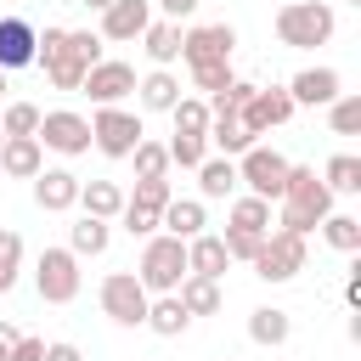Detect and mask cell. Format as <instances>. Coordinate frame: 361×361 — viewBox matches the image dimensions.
<instances>
[{"instance_id": "1", "label": "cell", "mask_w": 361, "mask_h": 361, "mask_svg": "<svg viewBox=\"0 0 361 361\" xmlns=\"http://www.w3.org/2000/svg\"><path fill=\"white\" fill-rule=\"evenodd\" d=\"M231 45H237V28L231 23H197L180 34V62L192 68V85L197 90H226L231 85Z\"/></svg>"}, {"instance_id": "2", "label": "cell", "mask_w": 361, "mask_h": 361, "mask_svg": "<svg viewBox=\"0 0 361 361\" xmlns=\"http://www.w3.org/2000/svg\"><path fill=\"white\" fill-rule=\"evenodd\" d=\"M282 231H299V237H310L327 214H333V192H327V180L316 175V169H305V164H288V186H282Z\"/></svg>"}, {"instance_id": "3", "label": "cell", "mask_w": 361, "mask_h": 361, "mask_svg": "<svg viewBox=\"0 0 361 361\" xmlns=\"http://www.w3.org/2000/svg\"><path fill=\"white\" fill-rule=\"evenodd\" d=\"M96 62H102V34H90V28H68V34H62V45L39 56V68H45V79H51V90H79V85H85V73H90Z\"/></svg>"}, {"instance_id": "4", "label": "cell", "mask_w": 361, "mask_h": 361, "mask_svg": "<svg viewBox=\"0 0 361 361\" xmlns=\"http://www.w3.org/2000/svg\"><path fill=\"white\" fill-rule=\"evenodd\" d=\"M333 28H338V17H333V6H327V0H288V6L276 11V39H282V45H293V51L327 45V39H333Z\"/></svg>"}, {"instance_id": "5", "label": "cell", "mask_w": 361, "mask_h": 361, "mask_svg": "<svg viewBox=\"0 0 361 361\" xmlns=\"http://www.w3.org/2000/svg\"><path fill=\"white\" fill-rule=\"evenodd\" d=\"M135 276H141V288L147 293H175L180 288V276H186V243L180 237H147V248H141V265H135Z\"/></svg>"}, {"instance_id": "6", "label": "cell", "mask_w": 361, "mask_h": 361, "mask_svg": "<svg viewBox=\"0 0 361 361\" xmlns=\"http://www.w3.org/2000/svg\"><path fill=\"white\" fill-rule=\"evenodd\" d=\"M305 259H310L305 237L276 226V231H265V243H259V254H254L248 265H254V276H259V282H293V276L305 271Z\"/></svg>"}, {"instance_id": "7", "label": "cell", "mask_w": 361, "mask_h": 361, "mask_svg": "<svg viewBox=\"0 0 361 361\" xmlns=\"http://www.w3.org/2000/svg\"><path fill=\"white\" fill-rule=\"evenodd\" d=\"M79 254L73 248H39V259H34V288H39V299L45 305H73L79 299Z\"/></svg>"}, {"instance_id": "8", "label": "cell", "mask_w": 361, "mask_h": 361, "mask_svg": "<svg viewBox=\"0 0 361 361\" xmlns=\"http://www.w3.org/2000/svg\"><path fill=\"white\" fill-rule=\"evenodd\" d=\"M141 135H147L141 113H130V107H96L90 113V147L107 152V158H130Z\"/></svg>"}, {"instance_id": "9", "label": "cell", "mask_w": 361, "mask_h": 361, "mask_svg": "<svg viewBox=\"0 0 361 361\" xmlns=\"http://www.w3.org/2000/svg\"><path fill=\"white\" fill-rule=\"evenodd\" d=\"M237 180L254 192V197H265V203H276L282 197V186H288V158L276 152V147H248V152H237Z\"/></svg>"}, {"instance_id": "10", "label": "cell", "mask_w": 361, "mask_h": 361, "mask_svg": "<svg viewBox=\"0 0 361 361\" xmlns=\"http://www.w3.org/2000/svg\"><path fill=\"white\" fill-rule=\"evenodd\" d=\"M34 141L51 147V152H62V158H79V152H90V118L73 113V107H51V113H39Z\"/></svg>"}, {"instance_id": "11", "label": "cell", "mask_w": 361, "mask_h": 361, "mask_svg": "<svg viewBox=\"0 0 361 361\" xmlns=\"http://www.w3.org/2000/svg\"><path fill=\"white\" fill-rule=\"evenodd\" d=\"M147 288H141V276L135 271H107L102 276V310L118 322V327H141L147 322Z\"/></svg>"}, {"instance_id": "12", "label": "cell", "mask_w": 361, "mask_h": 361, "mask_svg": "<svg viewBox=\"0 0 361 361\" xmlns=\"http://www.w3.org/2000/svg\"><path fill=\"white\" fill-rule=\"evenodd\" d=\"M96 107H124V96H135V68L130 62H96L90 73H85V85H79Z\"/></svg>"}, {"instance_id": "13", "label": "cell", "mask_w": 361, "mask_h": 361, "mask_svg": "<svg viewBox=\"0 0 361 361\" xmlns=\"http://www.w3.org/2000/svg\"><path fill=\"white\" fill-rule=\"evenodd\" d=\"M237 118L248 124V135H265V130L288 124V118H293V96H288V85H271V90L254 85V96L237 107Z\"/></svg>"}, {"instance_id": "14", "label": "cell", "mask_w": 361, "mask_h": 361, "mask_svg": "<svg viewBox=\"0 0 361 361\" xmlns=\"http://www.w3.org/2000/svg\"><path fill=\"white\" fill-rule=\"evenodd\" d=\"M338 90H344L338 68H299V73L288 79V96H293V107H327Z\"/></svg>"}, {"instance_id": "15", "label": "cell", "mask_w": 361, "mask_h": 361, "mask_svg": "<svg viewBox=\"0 0 361 361\" xmlns=\"http://www.w3.org/2000/svg\"><path fill=\"white\" fill-rule=\"evenodd\" d=\"M209 141H214L226 158H237V152H248L259 135H248V124L237 118V107H226V102H209Z\"/></svg>"}, {"instance_id": "16", "label": "cell", "mask_w": 361, "mask_h": 361, "mask_svg": "<svg viewBox=\"0 0 361 361\" xmlns=\"http://www.w3.org/2000/svg\"><path fill=\"white\" fill-rule=\"evenodd\" d=\"M152 23V0H113L102 11V39H141V28Z\"/></svg>"}, {"instance_id": "17", "label": "cell", "mask_w": 361, "mask_h": 361, "mask_svg": "<svg viewBox=\"0 0 361 361\" xmlns=\"http://www.w3.org/2000/svg\"><path fill=\"white\" fill-rule=\"evenodd\" d=\"M34 23L28 17H0V73L11 68H34Z\"/></svg>"}, {"instance_id": "18", "label": "cell", "mask_w": 361, "mask_h": 361, "mask_svg": "<svg viewBox=\"0 0 361 361\" xmlns=\"http://www.w3.org/2000/svg\"><path fill=\"white\" fill-rule=\"evenodd\" d=\"M34 203H39L45 214L73 209V203H79V175H73V169H39V175H34Z\"/></svg>"}, {"instance_id": "19", "label": "cell", "mask_w": 361, "mask_h": 361, "mask_svg": "<svg viewBox=\"0 0 361 361\" xmlns=\"http://www.w3.org/2000/svg\"><path fill=\"white\" fill-rule=\"evenodd\" d=\"M0 169H6L11 180H34V175L45 169V147H39L34 135H6V141H0Z\"/></svg>"}, {"instance_id": "20", "label": "cell", "mask_w": 361, "mask_h": 361, "mask_svg": "<svg viewBox=\"0 0 361 361\" xmlns=\"http://www.w3.org/2000/svg\"><path fill=\"white\" fill-rule=\"evenodd\" d=\"M226 265H231V254H226L220 237H209V231L186 237V276H214V282H220Z\"/></svg>"}, {"instance_id": "21", "label": "cell", "mask_w": 361, "mask_h": 361, "mask_svg": "<svg viewBox=\"0 0 361 361\" xmlns=\"http://www.w3.org/2000/svg\"><path fill=\"white\" fill-rule=\"evenodd\" d=\"M158 226H164L169 237H180V243L197 237V231L209 226V220H203V197H169V203L158 209Z\"/></svg>"}, {"instance_id": "22", "label": "cell", "mask_w": 361, "mask_h": 361, "mask_svg": "<svg viewBox=\"0 0 361 361\" xmlns=\"http://www.w3.org/2000/svg\"><path fill=\"white\" fill-rule=\"evenodd\" d=\"M135 96H141L147 113H169V107L180 102V79H175L169 68H152L147 79H135Z\"/></svg>"}, {"instance_id": "23", "label": "cell", "mask_w": 361, "mask_h": 361, "mask_svg": "<svg viewBox=\"0 0 361 361\" xmlns=\"http://www.w3.org/2000/svg\"><path fill=\"white\" fill-rule=\"evenodd\" d=\"M79 209L96 214V220H118L124 186H118V180H79Z\"/></svg>"}, {"instance_id": "24", "label": "cell", "mask_w": 361, "mask_h": 361, "mask_svg": "<svg viewBox=\"0 0 361 361\" xmlns=\"http://www.w3.org/2000/svg\"><path fill=\"white\" fill-rule=\"evenodd\" d=\"M107 243H113V226H107V220H96V214H79V220L68 226V248H73L79 259L107 254Z\"/></svg>"}, {"instance_id": "25", "label": "cell", "mask_w": 361, "mask_h": 361, "mask_svg": "<svg viewBox=\"0 0 361 361\" xmlns=\"http://www.w3.org/2000/svg\"><path fill=\"white\" fill-rule=\"evenodd\" d=\"M186 322H192V316H186V305H180L175 293L147 299V322H141V327H152L158 338H180V333H186Z\"/></svg>"}, {"instance_id": "26", "label": "cell", "mask_w": 361, "mask_h": 361, "mask_svg": "<svg viewBox=\"0 0 361 361\" xmlns=\"http://www.w3.org/2000/svg\"><path fill=\"white\" fill-rule=\"evenodd\" d=\"M141 45H147V56H152L158 68H169V62H180V23H169V17H158V23H147V28H141Z\"/></svg>"}, {"instance_id": "27", "label": "cell", "mask_w": 361, "mask_h": 361, "mask_svg": "<svg viewBox=\"0 0 361 361\" xmlns=\"http://www.w3.org/2000/svg\"><path fill=\"white\" fill-rule=\"evenodd\" d=\"M288 333H293V316L288 310H276V305H259V310H248V338L254 344H288Z\"/></svg>"}, {"instance_id": "28", "label": "cell", "mask_w": 361, "mask_h": 361, "mask_svg": "<svg viewBox=\"0 0 361 361\" xmlns=\"http://www.w3.org/2000/svg\"><path fill=\"white\" fill-rule=\"evenodd\" d=\"M175 299L186 305V316H214L220 310V282L214 276H180Z\"/></svg>"}, {"instance_id": "29", "label": "cell", "mask_w": 361, "mask_h": 361, "mask_svg": "<svg viewBox=\"0 0 361 361\" xmlns=\"http://www.w3.org/2000/svg\"><path fill=\"white\" fill-rule=\"evenodd\" d=\"M231 186H237V164H231L226 152L197 164V192H203V203H209V197H231Z\"/></svg>"}, {"instance_id": "30", "label": "cell", "mask_w": 361, "mask_h": 361, "mask_svg": "<svg viewBox=\"0 0 361 361\" xmlns=\"http://www.w3.org/2000/svg\"><path fill=\"white\" fill-rule=\"evenodd\" d=\"M322 180H327L333 197H338V192H344V197L361 192V158H355V152H333V158L322 164Z\"/></svg>"}, {"instance_id": "31", "label": "cell", "mask_w": 361, "mask_h": 361, "mask_svg": "<svg viewBox=\"0 0 361 361\" xmlns=\"http://www.w3.org/2000/svg\"><path fill=\"white\" fill-rule=\"evenodd\" d=\"M169 118H175V135H209V102H197V96H180L169 107Z\"/></svg>"}, {"instance_id": "32", "label": "cell", "mask_w": 361, "mask_h": 361, "mask_svg": "<svg viewBox=\"0 0 361 361\" xmlns=\"http://www.w3.org/2000/svg\"><path fill=\"white\" fill-rule=\"evenodd\" d=\"M130 158H135V180H164V175H169V152H164V141H147V135H141Z\"/></svg>"}, {"instance_id": "33", "label": "cell", "mask_w": 361, "mask_h": 361, "mask_svg": "<svg viewBox=\"0 0 361 361\" xmlns=\"http://www.w3.org/2000/svg\"><path fill=\"white\" fill-rule=\"evenodd\" d=\"M231 226H237V231H259V237H265V231H271V203H265V197H254V192H248V197H237V203H231Z\"/></svg>"}, {"instance_id": "34", "label": "cell", "mask_w": 361, "mask_h": 361, "mask_svg": "<svg viewBox=\"0 0 361 361\" xmlns=\"http://www.w3.org/2000/svg\"><path fill=\"white\" fill-rule=\"evenodd\" d=\"M322 237H327V248L355 254V248H361V220H355V214H327V220H322Z\"/></svg>"}, {"instance_id": "35", "label": "cell", "mask_w": 361, "mask_h": 361, "mask_svg": "<svg viewBox=\"0 0 361 361\" xmlns=\"http://www.w3.org/2000/svg\"><path fill=\"white\" fill-rule=\"evenodd\" d=\"M327 124H333V135H361V96H333L327 102Z\"/></svg>"}, {"instance_id": "36", "label": "cell", "mask_w": 361, "mask_h": 361, "mask_svg": "<svg viewBox=\"0 0 361 361\" xmlns=\"http://www.w3.org/2000/svg\"><path fill=\"white\" fill-rule=\"evenodd\" d=\"M17 271H23V237L11 226H0V293L17 288Z\"/></svg>"}, {"instance_id": "37", "label": "cell", "mask_w": 361, "mask_h": 361, "mask_svg": "<svg viewBox=\"0 0 361 361\" xmlns=\"http://www.w3.org/2000/svg\"><path fill=\"white\" fill-rule=\"evenodd\" d=\"M0 130L6 135H34L39 130V107L34 102H6L0 107Z\"/></svg>"}, {"instance_id": "38", "label": "cell", "mask_w": 361, "mask_h": 361, "mask_svg": "<svg viewBox=\"0 0 361 361\" xmlns=\"http://www.w3.org/2000/svg\"><path fill=\"white\" fill-rule=\"evenodd\" d=\"M169 164H180V169H197L203 158H209V135H169Z\"/></svg>"}, {"instance_id": "39", "label": "cell", "mask_w": 361, "mask_h": 361, "mask_svg": "<svg viewBox=\"0 0 361 361\" xmlns=\"http://www.w3.org/2000/svg\"><path fill=\"white\" fill-rule=\"evenodd\" d=\"M118 220H124V231H130V237H152V231H158V209H141V203H130V197H124Z\"/></svg>"}, {"instance_id": "40", "label": "cell", "mask_w": 361, "mask_h": 361, "mask_svg": "<svg viewBox=\"0 0 361 361\" xmlns=\"http://www.w3.org/2000/svg\"><path fill=\"white\" fill-rule=\"evenodd\" d=\"M220 243H226V254H231V259H254L265 237H259V231H237V226H226V237H220Z\"/></svg>"}, {"instance_id": "41", "label": "cell", "mask_w": 361, "mask_h": 361, "mask_svg": "<svg viewBox=\"0 0 361 361\" xmlns=\"http://www.w3.org/2000/svg\"><path fill=\"white\" fill-rule=\"evenodd\" d=\"M175 192H169V180H135V192H130V203H141V209H164Z\"/></svg>"}, {"instance_id": "42", "label": "cell", "mask_w": 361, "mask_h": 361, "mask_svg": "<svg viewBox=\"0 0 361 361\" xmlns=\"http://www.w3.org/2000/svg\"><path fill=\"white\" fill-rule=\"evenodd\" d=\"M6 361H45V338H17V350Z\"/></svg>"}, {"instance_id": "43", "label": "cell", "mask_w": 361, "mask_h": 361, "mask_svg": "<svg viewBox=\"0 0 361 361\" xmlns=\"http://www.w3.org/2000/svg\"><path fill=\"white\" fill-rule=\"evenodd\" d=\"M197 6H203V0H158V11H164L169 23H180V17H192Z\"/></svg>"}, {"instance_id": "44", "label": "cell", "mask_w": 361, "mask_h": 361, "mask_svg": "<svg viewBox=\"0 0 361 361\" xmlns=\"http://www.w3.org/2000/svg\"><path fill=\"white\" fill-rule=\"evenodd\" d=\"M45 361H85V355H79V344L62 338V344H45Z\"/></svg>"}, {"instance_id": "45", "label": "cell", "mask_w": 361, "mask_h": 361, "mask_svg": "<svg viewBox=\"0 0 361 361\" xmlns=\"http://www.w3.org/2000/svg\"><path fill=\"white\" fill-rule=\"evenodd\" d=\"M17 338H23V333H17V327H11V322H0V361H6V355H11V350H17Z\"/></svg>"}, {"instance_id": "46", "label": "cell", "mask_w": 361, "mask_h": 361, "mask_svg": "<svg viewBox=\"0 0 361 361\" xmlns=\"http://www.w3.org/2000/svg\"><path fill=\"white\" fill-rule=\"evenodd\" d=\"M79 6H90V11H107V6H113V0H79Z\"/></svg>"}, {"instance_id": "47", "label": "cell", "mask_w": 361, "mask_h": 361, "mask_svg": "<svg viewBox=\"0 0 361 361\" xmlns=\"http://www.w3.org/2000/svg\"><path fill=\"white\" fill-rule=\"evenodd\" d=\"M0 102H6V73H0Z\"/></svg>"}, {"instance_id": "48", "label": "cell", "mask_w": 361, "mask_h": 361, "mask_svg": "<svg viewBox=\"0 0 361 361\" xmlns=\"http://www.w3.org/2000/svg\"><path fill=\"white\" fill-rule=\"evenodd\" d=\"M350 6H361V0H350Z\"/></svg>"}, {"instance_id": "49", "label": "cell", "mask_w": 361, "mask_h": 361, "mask_svg": "<svg viewBox=\"0 0 361 361\" xmlns=\"http://www.w3.org/2000/svg\"><path fill=\"white\" fill-rule=\"evenodd\" d=\"M0 141H6V130H0Z\"/></svg>"}]
</instances>
